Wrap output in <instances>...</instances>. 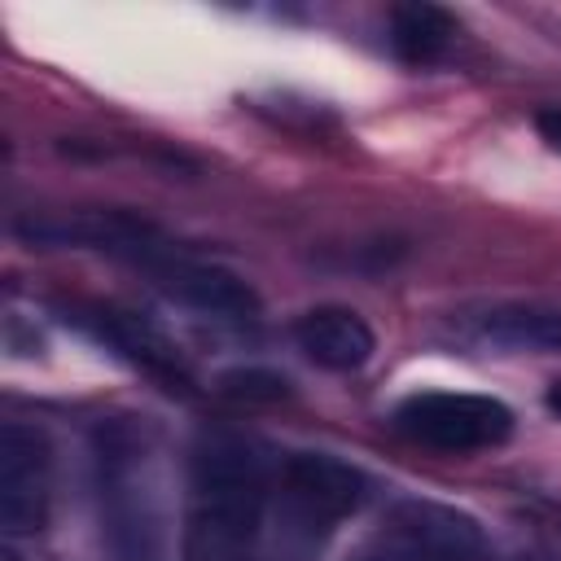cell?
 I'll return each instance as SVG.
<instances>
[{"instance_id":"5","label":"cell","mask_w":561,"mask_h":561,"mask_svg":"<svg viewBox=\"0 0 561 561\" xmlns=\"http://www.w3.org/2000/svg\"><path fill=\"white\" fill-rule=\"evenodd\" d=\"M53 495V460L48 438L35 425L4 421L0 425V526L4 535H35L48 522Z\"/></svg>"},{"instance_id":"1","label":"cell","mask_w":561,"mask_h":561,"mask_svg":"<svg viewBox=\"0 0 561 561\" xmlns=\"http://www.w3.org/2000/svg\"><path fill=\"white\" fill-rule=\"evenodd\" d=\"M276 495V465L263 443L237 430L202 434L188 473L184 561H263V522Z\"/></svg>"},{"instance_id":"4","label":"cell","mask_w":561,"mask_h":561,"mask_svg":"<svg viewBox=\"0 0 561 561\" xmlns=\"http://www.w3.org/2000/svg\"><path fill=\"white\" fill-rule=\"evenodd\" d=\"M394 425L434 451H482L513 434V412L491 394L425 390L394 408Z\"/></svg>"},{"instance_id":"7","label":"cell","mask_w":561,"mask_h":561,"mask_svg":"<svg viewBox=\"0 0 561 561\" xmlns=\"http://www.w3.org/2000/svg\"><path fill=\"white\" fill-rule=\"evenodd\" d=\"M79 324H83L96 342H105L114 355H123L131 368H140L145 377L162 381L167 390H180V394L193 390L188 364L180 359V351H175L145 316L123 311V307H105V302H88V307H79Z\"/></svg>"},{"instance_id":"9","label":"cell","mask_w":561,"mask_h":561,"mask_svg":"<svg viewBox=\"0 0 561 561\" xmlns=\"http://www.w3.org/2000/svg\"><path fill=\"white\" fill-rule=\"evenodd\" d=\"M294 342L311 364H320L329 373H355L377 351V337H373L368 320L351 307H311V311H302L298 324H294Z\"/></svg>"},{"instance_id":"2","label":"cell","mask_w":561,"mask_h":561,"mask_svg":"<svg viewBox=\"0 0 561 561\" xmlns=\"http://www.w3.org/2000/svg\"><path fill=\"white\" fill-rule=\"evenodd\" d=\"M101 535L118 561L162 557V482L153 434L136 421H105L92 438Z\"/></svg>"},{"instance_id":"6","label":"cell","mask_w":561,"mask_h":561,"mask_svg":"<svg viewBox=\"0 0 561 561\" xmlns=\"http://www.w3.org/2000/svg\"><path fill=\"white\" fill-rule=\"evenodd\" d=\"M373 548L394 561H482V530L456 508L408 500L377 526Z\"/></svg>"},{"instance_id":"15","label":"cell","mask_w":561,"mask_h":561,"mask_svg":"<svg viewBox=\"0 0 561 561\" xmlns=\"http://www.w3.org/2000/svg\"><path fill=\"white\" fill-rule=\"evenodd\" d=\"M359 561H394V557H386V552H381V548H373V543H368V548H364V557H359Z\"/></svg>"},{"instance_id":"12","label":"cell","mask_w":561,"mask_h":561,"mask_svg":"<svg viewBox=\"0 0 561 561\" xmlns=\"http://www.w3.org/2000/svg\"><path fill=\"white\" fill-rule=\"evenodd\" d=\"M219 394H228L237 403H276L289 394V386L272 368H232L219 377Z\"/></svg>"},{"instance_id":"10","label":"cell","mask_w":561,"mask_h":561,"mask_svg":"<svg viewBox=\"0 0 561 561\" xmlns=\"http://www.w3.org/2000/svg\"><path fill=\"white\" fill-rule=\"evenodd\" d=\"M465 333L491 351H561V307L552 302H495L465 320Z\"/></svg>"},{"instance_id":"13","label":"cell","mask_w":561,"mask_h":561,"mask_svg":"<svg viewBox=\"0 0 561 561\" xmlns=\"http://www.w3.org/2000/svg\"><path fill=\"white\" fill-rule=\"evenodd\" d=\"M535 131L548 140V149L561 153V110H539L535 114Z\"/></svg>"},{"instance_id":"11","label":"cell","mask_w":561,"mask_h":561,"mask_svg":"<svg viewBox=\"0 0 561 561\" xmlns=\"http://www.w3.org/2000/svg\"><path fill=\"white\" fill-rule=\"evenodd\" d=\"M456 39V18L438 4H399L390 13V48L408 66H430L438 61Z\"/></svg>"},{"instance_id":"14","label":"cell","mask_w":561,"mask_h":561,"mask_svg":"<svg viewBox=\"0 0 561 561\" xmlns=\"http://www.w3.org/2000/svg\"><path fill=\"white\" fill-rule=\"evenodd\" d=\"M543 403H548V412H552V416H561V381H552V386H548Z\"/></svg>"},{"instance_id":"8","label":"cell","mask_w":561,"mask_h":561,"mask_svg":"<svg viewBox=\"0 0 561 561\" xmlns=\"http://www.w3.org/2000/svg\"><path fill=\"white\" fill-rule=\"evenodd\" d=\"M149 272L158 276V285L175 302H184V307H193L202 316H215V320H254L259 316V294L237 272H228L219 263L184 259V254L171 250Z\"/></svg>"},{"instance_id":"3","label":"cell","mask_w":561,"mask_h":561,"mask_svg":"<svg viewBox=\"0 0 561 561\" xmlns=\"http://www.w3.org/2000/svg\"><path fill=\"white\" fill-rule=\"evenodd\" d=\"M364 473L324 451H294L276 465V508L285 517V543L302 557L342 517L364 504Z\"/></svg>"}]
</instances>
